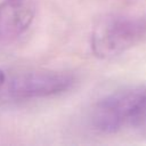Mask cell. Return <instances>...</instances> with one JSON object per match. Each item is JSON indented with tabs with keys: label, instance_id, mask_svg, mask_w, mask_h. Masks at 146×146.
Masks as SVG:
<instances>
[{
	"label": "cell",
	"instance_id": "cell-1",
	"mask_svg": "<svg viewBox=\"0 0 146 146\" xmlns=\"http://www.w3.org/2000/svg\"><path fill=\"white\" fill-rule=\"evenodd\" d=\"M146 116V90L127 89L100 99L92 108L91 124L102 133H114Z\"/></svg>",
	"mask_w": 146,
	"mask_h": 146
},
{
	"label": "cell",
	"instance_id": "cell-2",
	"mask_svg": "<svg viewBox=\"0 0 146 146\" xmlns=\"http://www.w3.org/2000/svg\"><path fill=\"white\" fill-rule=\"evenodd\" d=\"M145 34L144 17H107L99 21L92 30L91 50L99 58H113L133 47Z\"/></svg>",
	"mask_w": 146,
	"mask_h": 146
},
{
	"label": "cell",
	"instance_id": "cell-3",
	"mask_svg": "<svg viewBox=\"0 0 146 146\" xmlns=\"http://www.w3.org/2000/svg\"><path fill=\"white\" fill-rule=\"evenodd\" d=\"M75 78L71 73L56 71H33L18 73L5 87L7 95L16 100L39 99L60 95L70 90Z\"/></svg>",
	"mask_w": 146,
	"mask_h": 146
},
{
	"label": "cell",
	"instance_id": "cell-4",
	"mask_svg": "<svg viewBox=\"0 0 146 146\" xmlns=\"http://www.w3.org/2000/svg\"><path fill=\"white\" fill-rule=\"evenodd\" d=\"M35 6L32 0L0 1V41H11L22 35L32 24Z\"/></svg>",
	"mask_w": 146,
	"mask_h": 146
},
{
	"label": "cell",
	"instance_id": "cell-5",
	"mask_svg": "<svg viewBox=\"0 0 146 146\" xmlns=\"http://www.w3.org/2000/svg\"><path fill=\"white\" fill-rule=\"evenodd\" d=\"M6 74L3 73V71H1L0 70V91L3 89V87H5V83H6Z\"/></svg>",
	"mask_w": 146,
	"mask_h": 146
},
{
	"label": "cell",
	"instance_id": "cell-6",
	"mask_svg": "<svg viewBox=\"0 0 146 146\" xmlns=\"http://www.w3.org/2000/svg\"><path fill=\"white\" fill-rule=\"evenodd\" d=\"M145 117H146V116H145Z\"/></svg>",
	"mask_w": 146,
	"mask_h": 146
}]
</instances>
